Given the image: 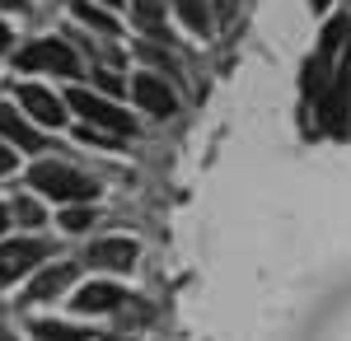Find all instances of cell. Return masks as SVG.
Wrapping results in <instances>:
<instances>
[{
	"label": "cell",
	"mask_w": 351,
	"mask_h": 341,
	"mask_svg": "<svg viewBox=\"0 0 351 341\" xmlns=\"http://www.w3.org/2000/svg\"><path fill=\"white\" fill-rule=\"evenodd\" d=\"M10 168H14V155H10V150H5V145H0V178H5V173H10Z\"/></svg>",
	"instance_id": "cell-19"
},
{
	"label": "cell",
	"mask_w": 351,
	"mask_h": 341,
	"mask_svg": "<svg viewBox=\"0 0 351 341\" xmlns=\"http://www.w3.org/2000/svg\"><path fill=\"white\" fill-rule=\"evenodd\" d=\"M89 262L94 266H108V271H127L136 262V243L132 238H104L89 248Z\"/></svg>",
	"instance_id": "cell-9"
},
{
	"label": "cell",
	"mask_w": 351,
	"mask_h": 341,
	"mask_svg": "<svg viewBox=\"0 0 351 341\" xmlns=\"http://www.w3.org/2000/svg\"><path fill=\"white\" fill-rule=\"evenodd\" d=\"M47 257V248L43 243H33V238H19V243H0V281H14V276H24L28 266H38Z\"/></svg>",
	"instance_id": "cell-6"
},
{
	"label": "cell",
	"mask_w": 351,
	"mask_h": 341,
	"mask_svg": "<svg viewBox=\"0 0 351 341\" xmlns=\"http://www.w3.org/2000/svg\"><path fill=\"white\" fill-rule=\"evenodd\" d=\"M66 99H71V108L80 112V117L89 122V127H94V131H99V127H108V131H117V136L136 131V127H132V112L112 108L108 99H94V94H84V89H71Z\"/></svg>",
	"instance_id": "cell-4"
},
{
	"label": "cell",
	"mask_w": 351,
	"mask_h": 341,
	"mask_svg": "<svg viewBox=\"0 0 351 341\" xmlns=\"http://www.w3.org/2000/svg\"><path fill=\"white\" fill-rule=\"evenodd\" d=\"M104 5H117V0H104Z\"/></svg>",
	"instance_id": "cell-24"
},
{
	"label": "cell",
	"mask_w": 351,
	"mask_h": 341,
	"mask_svg": "<svg viewBox=\"0 0 351 341\" xmlns=\"http://www.w3.org/2000/svg\"><path fill=\"white\" fill-rule=\"evenodd\" d=\"M33 332L43 341H84L89 337L84 327H66V323H33Z\"/></svg>",
	"instance_id": "cell-14"
},
{
	"label": "cell",
	"mask_w": 351,
	"mask_h": 341,
	"mask_svg": "<svg viewBox=\"0 0 351 341\" xmlns=\"http://www.w3.org/2000/svg\"><path fill=\"white\" fill-rule=\"evenodd\" d=\"M351 117V47L342 52L337 71H332V84H328L324 103H319V122L324 127H342Z\"/></svg>",
	"instance_id": "cell-5"
},
{
	"label": "cell",
	"mask_w": 351,
	"mask_h": 341,
	"mask_svg": "<svg viewBox=\"0 0 351 341\" xmlns=\"http://www.w3.org/2000/svg\"><path fill=\"white\" fill-rule=\"evenodd\" d=\"M75 19H84V24H94L99 33H117V24H112V19L104 14V10H94L89 0H75Z\"/></svg>",
	"instance_id": "cell-15"
},
{
	"label": "cell",
	"mask_w": 351,
	"mask_h": 341,
	"mask_svg": "<svg viewBox=\"0 0 351 341\" xmlns=\"http://www.w3.org/2000/svg\"><path fill=\"white\" fill-rule=\"evenodd\" d=\"M61 225H66V229H75V234H80V229H89V225H94V210H84V206L66 210V215H61Z\"/></svg>",
	"instance_id": "cell-16"
},
{
	"label": "cell",
	"mask_w": 351,
	"mask_h": 341,
	"mask_svg": "<svg viewBox=\"0 0 351 341\" xmlns=\"http://www.w3.org/2000/svg\"><path fill=\"white\" fill-rule=\"evenodd\" d=\"M173 10L183 14V24H188L192 33H206V28H211V14H206V0H173Z\"/></svg>",
	"instance_id": "cell-13"
},
{
	"label": "cell",
	"mask_w": 351,
	"mask_h": 341,
	"mask_svg": "<svg viewBox=\"0 0 351 341\" xmlns=\"http://www.w3.org/2000/svg\"><path fill=\"white\" fill-rule=\"evenodd\" d=\"M347 47H351V24H347V19H332V24L324 28V38H319L314 61L304 66V94H309V103H314V108L324 103L328 84H332V71H337V61H342Z\"/></svg>",
	"instance_id": "cell-1"
},
{
	"label": "cell",
	"mask_w": 351,
	"mask_h": 341,
	"mask_svg": "<svg viewBox=\"0 0 351 341\" xmlns=\"http://www.w3.org/2000/svg\"><path fill=\"white\" fill-rule=\"evenodd\" d=\"M324 5H328V0H314V10H324Z\"/></svg>",
	"instance_id": "cell-22"
},
{
	"label": "cell",
	"mask_w": 351,
	"mask_h": 341,
	"mask_svg": "<svg viewBox=\"0 0 351 341\" xmlns=\"http://www.w3.org/2000/svg\"><path fill=\"white\" fill-rule=\"evenodd\" d=\"M5 47H10V28L0 24V52H5Z\"/></svg>",
	"instance_id": "cell-20"
},
{
	"label": "cell",
	"mask_w": 351,
	"mask_h": 341,
	"mask_svg": "<svg viewBox=\"0 0 351 341\" xmlns=\"http://www.w3.org/2000/svg\"><path fill=\"white\" fill-rule=\"evenodd\" d=\"M99 341H122V337H99Z\"/></svg>",
	"instance_id": "cell-23"
},
{
	"label": "cell",
	"mask_w": 351,
	"mask_h": 341,
	"mask_svg": "<svg viewBox=\"0 0 351 341\" xmlns=\"http://www.w3.org/2000/svg\"><path fill=\"white\" fill-rule=\"evenodd\" d=\"M71 281H75V266L61 262V266H52V271H43V276L33 281V290H28V294H33V299H52V294H61Z\"/></svg>",
	"instance_id": "cell-12"
},
{
	"label": "cell",
	"mask_w": 351,
	"mask_h": 341,
	"mask_svg": "<svg viewBox=\"0 0 351 341\" xmlns=\"http://www.w3.org/2000/svg\"><path fill=\"white\" fill-rule=\"evenodd\" d=\"M122 286H84L80 294H75V309H84V314H104V309H122Z\"/></svg>",
	"instance_id": "cell-11"
},
{
	"label": "cell",
	"mask_w": 351,
	"mask_h": 341,
	"mask_svg": "<svg viewBox=\"0 0 351 341\" xmlns=\"http://www.w3.org/2000/svg\"><path fill=\"white\" fill-rule=\"evenodd\" d=\"M28 183L38 187V192H47L56 201H89L99 187L89 173H75V168H66V164H38L33 173H28Z\"/></svg>",
	"instance_id": "cell-2"
},
{
	"label": "cell",
	"mask_w": 351,
	"mask_h": 341,
	"mask_svg": "<svg viewBox=\"0 0 351 341\" xmlns=\"http://www.w3.org/2000/svg\"><path fill=\"white\" fill-rule=\"evenodd\" d=\"M19 71H56V75H80V56L71 52L66 42L43 38V42H28L19 52Z\"/></svg>",
	"instance_id": "cell-3"
},
{
	"label": "cell",
	"mask_w": 351,
	"mask_h": 341,
	"mask_svg": "<svg viewBox=\"0 0 351 341\" xmlns=\"http://www.w3.org/2000/svg\"><path fill=\"white\" fill-rule=\"evenodd\" d=\"M80 140H99V145H117V136H104V131H94V127H80Z\"/></svg>",
	"instance_id": "cell-18"
},
{
	"label": "cell",
	"mask_w": 351,
	"mask_h": 341,
	"mask_svg": "<svg viewBox=\"0 0 351 341\" xmlns=\"http://www.w3.org/2000/svg\"><path fill=\"white\" fill-rule=\"evenodd\" d=\"M5 225H10V210L0 206V234H5Z\"/></svg>",
	"instance_id": "cell-21"
},
{
	"label": "cell",
	"mask_w": 351,
	"mask_h": 341,
	"mask_svg": "<svg viewBox=\"0 0 351 341\" xmlns=\"http://www.w3.org/2000/svg\"><path fill=\"white\" fill-rule=\"evenodd\" d=\"M0 136H10V140H14L19 150H28V155H38V150L47 145L43 136L28 127V122H19V112H14V108H5V103H0Z\"/></svg>",
	"instance_id": "cell-10"
},
{
	"label": "cell",
	"mask_w": 351,
	"mask_h": 341,
	"mask_svg": "<svg viewBox=\"0 0 351 341\" xmlns=\"http://www.w3.org/2000/svg\"><path fill=\"white\" fill-rule=\"evenodd\" d=\"M132 94H136V103L145 108V112H155V117H169V112L178 108L173 89H169L164 79H155V75H136L132 79Z\"/></svg>",
	"instance_id": "cell-7"
},
{
	"label": "cell",
	"mask_w": 351,
	"mask_h": 341,
	"mask_svg": "<svg viewBox=\"0 0 351 341\" xmlns=\"http://www.w3.org/2000/svg\"><path fill=\"white\" fill-rule=\"evenodd\" d=\"M19 103H24L38 122H47V127H61V122H66V103L52 99L47 89H38V84H24V89H19Z\"/></svg>",
	"instance_id": "cell-8"
},
{
	"label": "cell",
	"mask_w": 351,
	"mask_h": 341,
	"mask_svg": "<svg viewBox=\"0 0 351 341\" xmlns=\"http://www.w3.org/2000/svg\"><path fill=\"white\" fill-rule=\"evenodd\" d=\"M10 215H19V220H24V225H43V206H38V201H14V210H10Z\"/></svg>",
	"instance_id": "cell-17"
}]
</instances>
